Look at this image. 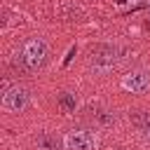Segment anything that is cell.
<instances>
[{
	"instance_id": "obj_1",
	"label": "cell",
	"mask_w": 150,
	"mask_h": 150,
	"mask_svg": "<svg viewBox=\"0 0 150 150\" xmlns=\"http://www.w3.org/2000/svg\"><path fill=\"white\" fill-rule=\"evenodd\" d=\"M47 54H49L47 42H45L42 38H30V40H26V42H23V47H21L19 63H21L26 70H38V68H42V66H45Z\"/></svg>"
},
{
	"instance_id": "obj_2",
	"label": "cell",
	"mask_w": 150,
	"mask_h": 150,
	"mask_svg": "<svg viewBox=\"0 0 150 150\" xmlns=\"http://www.w3.org/2000/svg\"><path fill=\"white\" fill-rule=\"evenodd\" d=\"M122 49L112 47V45H101L96 49H91V70L98 75H105L110 70L117 68V63L122 61Z\"/></svg>"
},
{
	"instance_id": "obj_3",
	"label": "cell",
	"mask_w": 150,
	"mask_h": 150,
	"mask_svg": "<svg viewBox=\"0 0 150 150\" xmlns=\"http://www.w3.org/2000/svg\"><path fill=\"white\" fill-rule=\"evenodd\" d=\"M28 98H30L28 89H23V87H19V84L7 87L5 94H2V108L9 110V112H21V110L28 105Z\"/></svg>"
},
{
	"instance_id": "obj_4",
	"label": "cell",
	"mask_w": 150,
	"mask_h": 150,
	"mask_svg": "<svg viewBox=\"0 0 150 150\" xmlns=\"http://www.w3.org/2000/svg\"><path fill=\"white\" fill-rule=\"evenodd\" d=\"M63 148L66 150H94L96 148V138L91 131L84 129H73L63 136Z\"/></svg>"
},
{
	"instance_id": "obj_5",
	"label": "cell",
	"mask_w": 150,
	"mask_h": 150,
	"mask_svg": "<svg viewBox=\"0 0 150 150\" xmlns=\"http://www.w3.org/2000/svg\"><path fill=\"white\" fill-rule=\"evenodd\" d=\"M122 87L134 94H143L150 89V70H131L122 77Z\"/></svg>"
},
{
	"instance_id": "obj_6",
	"label": "cell",
	"mask_w": 150,
	"mask_h": 150,
	"mask_svg": "<svg viewBox=\"0 0 150 150\" xmlns=\"http://www.w3.org/2000/svg\"><path fill=\"white\" fill-rule=\"evenodd\" d=\"M134 122L138 124L141 134L145 141H150V112H141V115H134Z\"/></svg>"
},
{
	"instance_id": "obj_7",
	"label": "cell",
	"mask_w": 150,
	"mask_h": 150,
	"mask_svg": "<svg viewBox=\"0 0 150 150\" xmlns=\"http://www.w3.org/2000/svg\"><path fill=\"white\" fill-rule=\"evenodd\" d=\"M38 148H40V150H59V143H56L54 136L40 134V136H38Z\"/></svg>"
},
{
	"instance_id": "obj_8",
	"label": "cell",
	"mask_w": 150,
	"mask_h": 150,
	"mask_svg": "<svg viewBox=\"0 0 150 150\" xmlns=\"http://www.w3.org/2000/svg\"><path fill=\"white\" fill-rule=\"evenodd\" d=\"M59 103H61V108H66V110H75V98H73L70 94H61Z\"/></svg>"
},
{
	"instance_id": "obj_9",
	"label": "cell",
	"mask_w": 150,
	"mask_h": 150,
	"mask_svg": "<svg viewBox=\"0 0 150 150\" xmlns=\"http://www.w3.org/2000/svg\"><path fill=\"white\" fill-rule=\"evenodd\" d=\"M75 52H77L75 47H70V49H68V54H66V59H63V66H68V63L73 61V56H75Z\"/></svg>"
}]
</instances>
